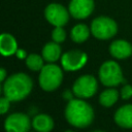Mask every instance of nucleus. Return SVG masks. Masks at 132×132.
Returning a JSON list of instances; mask_svg holds the SVG:
<instances>
[{"label":"nucleus","instance_id":"1","mask_svg":"<svg viewBox=\"0 0 132 132\" xmlns=\"http://www.w3.org/2000/svg\"><path fill=\"white\" fill-rule=\"evenodd\" d=\"M65 118L76 128L88 127L94 119V110L89 103L80 99H71L65 108Z\"/></svg>","mask_w":132,"mask_h":132},{"label":"nucleus","instance_id":"2","mask_svg":"<svg viewBox=\"0 0 132 132\" xmlns=\"http://www.w3.org/2000/svg\"><path fill=\"white\" fill-rule=\"evenodd\" d=\"M32 79L25 73H14L7 77L3 84V93L10 101H21L32 90Z\"/></svg>","mask_w":132,"mask_h":132},{"label":"nucleus","instance_id":"3","mask_svg":"<svg viewBox=\"0 0 132 132\" xmlns=\"http://www.w3.org/2000/svg\"><path fill=\"white\" fill-rule=\"evenodd\" d=\"M63 72L58 65L47 64L42 67L38 77L39 85L42 90L46 92H52L56 90L62 82Z\"/></svg>","mask_w":132,"mask_h":132},{"label":"nucleus","instance_id":"4","mask_svg":"<svg viewBox=\"0 0 132 132\" xmlns=\"http://www.w3.org/2000/svg\"><path fill=\"white\" fill-rule=\"evenodd\" d=\"M118 32L117 23L108 16H98L91 24V33L98 39H109Z\"/></svg>","mask_w":132,"mask_h":132},{"label":"nucleus","instance_id":"5","mask_svg":"<svg viewBox=\"0 0 132 132\" xmlns=\"http://www.w3.org/2000/svg\"><path fill=\"white\" fill-rule=\"evenodd\" d=\"M99 78L104 86H118L123 81V73L120 65L116 61L104 62L99 69Z\"/></svg>","mask_w":132,"mask_h":132},{"label":"nucleus","instance_id":"6","mask_svg":"<svg viewBox=\"0 0 132 132\" xmlns=\"http://www.w3.org/2000/svg\"><path fill=\"white\" fill-rule=\"evenodd\" d=\"M97 79L90 74L78 77L72 87L73 94L78 98H90L97 91Z\"/></svg>","mask_w":132,"mask_h":132},{"label":"nucleus","instance_id":"7","mask_svg":"<svg viewBox=\"0 0 132 132\" xmlns=\"http://www.w3.org/2000/svg\"><path fill=\"white\" fill-rule=\"evenodd\" d=\"M44 16L53 26L63 27L69 20V10H67L62 4L51 3L44 9Z\"/></svg>","mask_w":132,"mask_h":132},{"label":"nucleus","instance_id":"8","mask_svg":"<svg viewBox=\"0 0 132 132\" xmlns=\"http://www.w3.org/2000/svg\"><path fill=\"white\" fill-rule=\"evenodd\" d=\"M88 56L86 53L77 50L69 51L62 55L61 64L63 68L67 71H75L80 69L87 63Z\"/></svg>","mask_w":132,"mask_h":132},{"label":"nucleus","instance_id":"9","mask_svg":"<svg viewBox=\"0 0 132 132\" xmlns=\"http://www.w3.org/2000/svg\"><path fill=\"white\" fill-rule=\"evenodd\" d=\"M31 125L29 117L22 112L11 113L4 122L6 132H28Z\"/></svg>","mask_w":132,"mask_h":132},{"label":"nucleus","instance_id":"10","mask_svg":"<svg viewBox=\"0 0 132 132\" xmlns=\"http://www.w3.org/2000/svg\"><path fill=\"white\" fill-rule=\"evenodd\" d=\"M68 10L74 19H86L94 10V0H71Z\"/></svg>","mask_w":132,"mask_h":132},{"label":"nucleus","instance_id":"11","mask_svg":"<svg viewBox=\"0 0 132 132\" xmlns=\"http://www.w3.org/2000/svg\"><path fill=\"white\" fill-rule=\"evenodd\" d=\"M109 53L113 58L126 59L132 55V45L123 39H118L111 42L109 46Z\"/></svg>","mask_w":132,"mask_h":132},{"label":"nucleus","instance_id":"12","mask_svg":"<svg viewBox=\"0 0 132 132\" xmlns=\"http://www.w3.org/2000/svg\"><path fill=\"white\" fill-rule=\"evenodd\" d=\"M114 121L122 128H132V104L121 106L114 113Z\"/></svg>","mask_w":132,"mask_h":132},{"label":"nucleus","instance_id":"13","mask_svg":"<svg viewBox=\"0 0 132 132\" xmlns=\"http://www.w3.org/2000/svg\"><path fill=\"white\" fill-rule=\"evenodd\" d=\"M18 51V43L15 38L8 34L3 33L0 36V52L3 56H11Z\"/></svg>","mask_w":132,"mask_h":132},{"label":"nucleus","instance_id":"14","mask_svg":"<svg viewBox=\"0 0 132 132\" xmlns=\"http://www.w3.org/2000/svg\"><path fill=\"white\" fill-rule=\"evenodd\" d=\"M32 126L37 132H50L54 127V121L48 114L40 113L34 117Z\"/></svg>","mask_w":132,"mask_h":132},{"label":"nucleus","instance_id":"15","mask_svg":"<svg viewBox=\"0 0 132 132\" xmlns=\"http://www.w3.org/2000/svg\"><path fill=\"white\" fill-rule=\"evenodd\" d=\"M60 57H61V46L59 45L58 42L51 41V42H47L43 46V48H42V58L46 62H48V63L55 62Z\"/></svg>","mask_w":132,"mask_h":132},{"label":"nucleus","instance_id":"16","mask_svg":"<svg viewBox=\"0 0 132 132\" xmlns=\"http://www.w3.org/2000/svg\"><path fill=\"white\" fill-rule=\"evenodd\" d=\"M90 29L85 24H77L71 29V39L76 43H81L89 38Z\"/></svg>","mask_w":132,"mask_h":132},{"label":"nucleus","instance_id":"17","mask_svg":"<svg viewBox=\"0 0 132 132\" xmlns=\"http://www.w3.org/2000/svg\"><path fill=\"white\" fill-rule=\"evenodd\" d=\"M119 98V92L114 89H106L99 96V102L105 107L112 106Z\"/></svg>","mask_w":132,"mask_h":132},{"label":"nucleus","instance_id":"18","mask_svg":"<svg viewBox=\"0 0 132 132\" xmlns=\"http://www.w3.org/2000/svg\"><path fill=\"white\" fill-rule=\"evenodd\" d=\"M43 58L37 54H31L26 58V64L29 69L33 71L41 70L43 67Z\"/></svg>","mask_w":132,"mask_h":132},{"label":"nucleus","instance_id":"19","mask_svg":"<svg viewBox=\"0 0 132 132\" xmlns=\"http://www.w3.org/2000/svg\"><path fill=\"white\" fill-rule=\"evenodd\" d=\"M52 38L55 42H63L66 38V32L63 29V27H55V29L52 32Z\"/></svg>","mask_w":132,"mask_h":132},{"label":"nucleus","instance_id":"20","mask_svg":"<svg viewBox=\"0 0 132 132\" xmlns=\"http://www.w3.org/2000/svg\"><path fill=\"white\" fill-rule=\"evenodd\" d=\"M9 105H10V100L8 98H6L5 96L2 97L0 99V112L2 114H4L9 109Z\"/></svg>","mask_w":132,"mask_h":132},{"label":"nucleus","instance_id":"21","mask_svg":"<svg viewBox=\"0 0 132 132\" xmlns=\"http://www.w3.org/2000/svg\"><path fill=\"white\" fill-rule=\"evenodd\" d=\"M121 97L125 100L132 97V87L130 85H126L121 90Z\"/></svg>","mask_w":132,"mask_h":132},{"label":"nucleus","instance_id":"22","mask_svg":"<svg viewBox=\"0 0 132 132\" xmlns=\"http://www.w3.org/2000/svg\"><path fill=\"white\" fill-rule=\"evenodd\" d=\"M15 55H16V57H18L19 59H25V58H27V57H26V52H25L24 50H22V48H18Z\"/></svg>","mask_w":132,"mask_h":132},{"label":"nucleus","instance_id":"23","mask_svg":"<svg viewBox=\"0 0 132 132\" xmlns=\"http://www.w3.org/2000/svg\"><path fill=\"white\" fill-rule=\"evenodd\" d=\"M72 94H73V92L71 93L70 91L67 90L66 92L63 93V98H64V99H67V100H71V99H73V98H72Z\"/></svg>","mask_w":132,"mask_h":132},{"label":"nucleus","instance_id":"24","mask_svg":"<svg viewBox=\"0 0 132 132\" xmlns=\"http://www.w3.org/2000/svg\"><path fill=\"white\" fill-rule=\"evenodd\" d=\"M5 76H6V71H5L4 68H1L0 69V80L4 81L5 80Z\"/></svg>","mask_w":132,"mask_h":132},{"label":"nucleus","instance_id":"25","mask_svg":"<svg viewBox=\"0 0 132 132\" xmlns=\"http://www.w3.org/2000/svg\"><path fill=\"white\" fill-rule=\"evenodd\" d=\"M65 132H73V131H71V130H67V131H65Z\"/></svg>","mask_w":132,"mask_h":132},{"label":"nucleus","instance_id":"26","mask_svg":"<svg viewBox=\"0 0 132 132\" xmlns=\"http://www.w3.org/2000/svg\"><path fill=\"white\" fill-rule=\"evenodd\" d=\"M94 132H103V131H94Z\"/></svg>","mask_w":132,"mask_h":132}]
</instances>
